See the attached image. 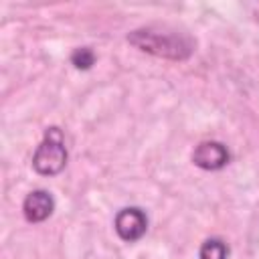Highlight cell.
Instances as JSON below:
<instances>
[{
  "instance_id": "cell-1",
  "label": "cell",
  "mask_w": 259,
  "mask_h": 259,
  "mask_svg": "<svg viewBox=\"0 0 259 259\" xmlns=\"http://www.w3.org/2000/svg\"><path fill=\"white\" fill-rule=\"evenodd\" d=\"M127 42L144 53L170 59V61L188 59L194 53V45H196L186 32L170 30V28H156V26H144V28L132 30L127 34Z\"/></svg>"
},
{
  "instance_id": "cell-2",
  "label": "cell",
  "mask_w": 259,
  "mask_h": 259,
  "mask_svg": "<svg viewBox=\"0 0 259 259\" xmlns=\"http://www.w3.org/2000/svg\"><path fill=\"white\" fill-rule=\"evenodd\" d=\"M67 146L61 127L53 125L45 132L42 142L32 154V168L42 176H55L67 166Z\"/></svg>"
},
{
  "instance_id": "cell-3",
  "label": "cell",
  "mask_w": 259,
  "mask_h": 259,
  "mask_svg": "<svg viewBox=\"0 0 259 259\" xmlns=\"http://www.w3.org/2000/svg\"><path fill=\"white\" fill-rule=\"evenodd\" d=\"M113 227H115V233L121 241L125 243H134L138 239H142L148 231V217L142 208L138 206H127V208H121L117 214H115V221H113Z\"/></svg>"
},
{
  "instance_id": "cell-4",
  "label": "cell",
  "mask_w": 259,
  "mask_h": 259,
  "mask_svg": "<svg viewBox=\"0 0 259 259\" xmlns=\"http://www.w3.org/2000/svg\"><path fill=\"white\" fill-rule=\"evenodd\" d=\"M231 154L227 150L225 144L221 142H200L194 152H192V162L194 166L202 168V170H221L229 164Z\"/></svg>"
},
{
  "instance_id": "cell-5",
  "label": "cell",
  "mask_w": 259,
  "mask_h": 259,
  "mask_svg": "<svg viewBox=\"0 0 259 259\" xmlns=\"http://www.w3.org/2000/svg\"><path fill=\"white\" fill-rule=\"evenodd\" d=\"M55 210V200L47 190H32L22 202V212L28 223H42Z\"/></svg>"
},
{
  "instance_id": "cell-6",
  "label": "cell",
  "mask_w": 259,
  "mask_h": 259,
  "mask_svg": "<svg viewBox=\"0 0 259 259\" xmlns=\"http://www.w3.org/2000/svg\"><path fill=\"white\" fill-rule=\"evenodd\" d=\"M229 257V247L221 239H206L200 245L198 259H227Z\"/></svg>"
},
{
  "instance_id": "cell-7",
  "label": "cell",
  "mask_w": 259,
  "mask_h": 259,
  "mask_svg": "<svg viewBox=\"0 0 259 259\" xmlns=\"http://www.w3.org/2000/svg\"><path fill=\"white\" fill-rule=\"evenodd\" d=\"M71 63L77 67V69H91L93 63H95V53L89 49V47H81V49H75L73 55H71Z\"/></svg>"
}]
</instances>
